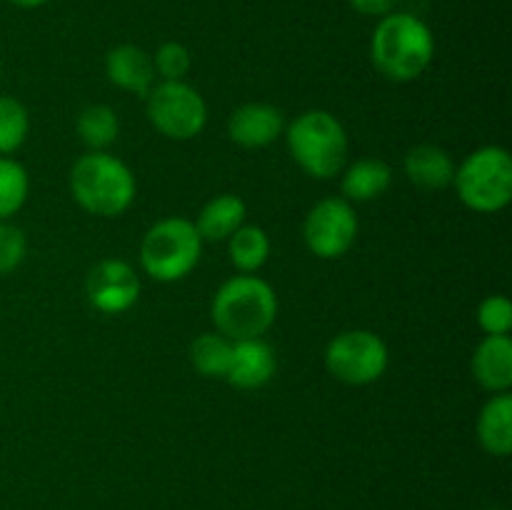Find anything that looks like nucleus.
Segmentation results:
<instances>
[{
  "label": "nucleus",
  "mask_w": 512,
  "mask_h": 510,
  "mask_svg": "<svg viewBox=\"0 0 512 510\" xmlns=\"http://www.w3.org/2000/svg\"><path fill=\"white\" fill-rule=\"evenodd\" d=\"M435 58V35L423 18L393 10L378 20L370 40V60L385 80L410 83L430 68Z\"/></svg>",
  "instance_id": "obj_1"
},
{
  "label": "nucleus",
  "mask_w": 512,
  "mask_h": 510,
  "mask_svg": "<svg viewBox=\"0 0 512 510\" xmlns=\"http://www.w3.org/2000/svg\"><path fill=\"white\" fill-rule=\"evenodd\" d=\"M210 315L218 333L228 340L263 338L278 318V295L255 273L233 275L213 295Z\"/></svg>",
  "instance_id": "obj_2"
},
{
  "label": "nucleus",
  "mask_w": 512,
  "mask_h": 510,
  "mask_svg": "<svg viewBox=\"0 0 512 510\" xmlns=\"http://www.w3.org/2000/svg\"><path fill=\"white\" fill-rule=\"evenodd\" d=\"M135 175L128 165L105 150H90L70 170L75 203L98 218H118L135 200Z\"/></svg>",
  "instance_id": "obj_3"
},
{
  "label": "nucleus",
  "mask_w": 512,
  "mask_h": 510,
  "mask_svg": "<svg viewBox=\"0 0 512 510\" xmlns=\"http://www.w3.org/2000/svg\"><path fill=\"white\" fill-rule=\"evenodd\" d=\"M285 140L300 170L318 180H330L348 165L350 140L343 123L328 110H305L285 125Z\"/></svg>",
  "instance_id": "obj_4"
},
{
  "label": "nucleus",
  "mask_w": 512,
  "mask_h": 510,
  "mask_svg": "<svg viewBox=\"0 0 512 510\" xmlns=\"http://www.w3.org/2000/svg\"><path fill=\"white\" fill-rule=\"evenodd\" d=\"M203 238L193 220L170 215L158 220L140 243V265L158 283L188 278L200 263Z\"/></svg>",
  "instance_id": "obj_5"
},
{
  "label": "nucleus",
  "mask_w": 512,
  "mask_h": 510,
  "mask_svg": "<svg viewBox=\"0 0 512 510\" xmlns=\"http://www.w3.org/2000/svg\"><path fill=\"white\" fill-rule=\"evenodd\" d=\"M458 198L475 213H498L512 200V158L500 145L473 150L453 178Z\"/></svg>",
  "instance_id": "obj_6"
},
{
  "label": "nucleus",
  "mask_w": 512,
  "mask_h": 510,
  "mask_svg": "<svg viewBox=\"0 0 512 510\" xmlns=\"http://www.w3.org/2000/svg\"><path fill=\"white\" fill-rule=\"evenodd\" d=\"M145 113L153 128L170 140H193L208 123L203 95L185 80H160L145 95Z\"/></svg>",
  "instance_id": "obj_7"
},
{
  "label": "nucleus",
  "mask_w": 512,
  "mask_h": 510,
  "mask_svg": "<svg viewBox=\"0 0 512 510\" xmlns=\"http://www.w3.org/2000/svg\"><path fill=\"white\" fill-rule=\"evenodd\" d=\"M388 345L373 330L353 328L335 335L325 348V368L345 385H370L388 370Z\"/></svg>",
  "instance_id": "obj_8"
},
{
  "label": "nucleus",
  "mask_w": 512,
  "mask_h": 510,
  "mask_svg": "<svg viewBox=\"0 0 512 510\" xmlns=\"http://www.w3.org/2000/svg\"><path fill=\"white\" fill-rule=\"evenodd\" d=\"M358 238V215L345 198H325L310 208L303 223V240L320 260L343 258Z\"/></svg>",
  "instance_id": "obj_9"
},
{
  "label": "nucleus",
  "mask_w": 512,
  "mask_h": 510,
  "mask_svg": "<svg viewBox=\"0 0 512 510\" xmlns=\"http://www.w3.org/2000/svg\"><path fill=\"white\" fill-rule=\"evenodd\" d=\"M85 295L100 313H125L138 303L140 278L125 260L105 258L90 268L88 278H85Z\"/></svg>",
  "instance_id": "obj_10"
},
{
  "label": "nucleus",
  "mask_w": 512,
  "mask_h": 510,
  "mask_svg": "<svg viewBox=\"0 0 512 510\" xmlns=\"http://www.w3.org/2000/svg\"><path fill=\"white\" fill-rule=\"evenodd\" d=\"M285 133L283 110L270 103H245L228 118V135L240 148H265Z\"/></svg>",
  "instance_id": "obj_11"
},
{
  "label": "nucleus",
  "mask_w": 512,
  "mask_h": 510,
  "mask_svg": "<svg viewBox=\"0 0 512 510\" xmlns=\"http://www.w3.org/2000/svg\"><path fill=\"white\" fill-rule=\"evenodd\" d=\"M278 370L275 350L263 338L233 340V355L225 380L240 390H258L273 380Z\"/></svg>",
  "instance_id": "obj_12"
},
{
  "label": "nucleus",
  "mask_w": 512,
  "mask_h": 510,
  "mask_svg": "<svg viewBox=\"0 0 512 510\" xmlns=\"http://www.w3.org/2000/svg\"><path fill=\"white\" fill-rule=\"evenodd\" d=\"M105 75H108L115 88L140 95V98L150 93L155 78H158L153 55L133 43L115 45L113 50H108V55H105Z\"/></svg>",
  "instance_id": "obj_13"
},
{
  "label": "nucleus",
  "mask_w": 512,
  "mask_h": 510,
  "mask_svg": "<svg viewBox=\"0 0 512 510\" xmlns=\"http://www.w3.org/2000/svg\"><path fill=\"white\" fill-rule=\"evenodd\" d=\"M473 378L488 393H508L512 385L510 335H485L473 353Z\"/></svg>",
  "instance_id": "obj_14"
},
{
  "label": "nucleus",
  "mask_w": 512,
  "mask_h": 510,
  "mask_svg": "<svg viewBox=\"0 0 512 510\" xmlns=\"http://www.w3.org/2000/svg\"><path fill=\"white\" fill-rule=\"evenodd\" d=\"M405 175L413 185L423 190H443L453 185L455 163L450 153L440 145L420 143L405 153Z\"/></svg>",
  "instance_id": "obj_15"
},
{
  "label": "nucleus",
  "mask_w": 512,
  "mask_h": 510,
  "mask_svg": "<svg viewBox=\"0 0 512 510\" xmlns=\"http://www.w3.org/2000/svg\"><path fill=\"white\" fill-rule=\"evenodd\" d=\"M340 190L348 203H368L388 193L393 185V170L380 158H360L355 163L345 165Z\"/></svg>",
  "instance_id": "obj_16"
},
{
  "label": "nucleus",
  "mask_w": 512,
  "mask_h": 510,
  "mask_svg": "<svg viewBox=\"0 0 512 510\" xmlns=\"http://www.w3.org/2000/svg\"><path fill=\"white\" fill-rule=\"evenodd\" d=\"M478 440L485 453L508 458L512 453V395L495 393L478 415Z\"/></svg>",
  "instance_id": "obj_17"
},
{
  "label": "nucleus",
  "mask_w": 512,
  "mask_h": 510,
  "mask_svg": "<svg viewBox=\"0 0 512 510\" xmlns=\"http://www.w3.org/2000/svg\"><path fill=\"white\" fill-rule=\"evenodd\" d=\"M245 215H248L245 200L240 195L223 193L203 205L198 220H195V228H198L203 243L205 240H210V243H223L240 225H245Z\"/></svg>",
  "instance_id": "obj_18"
},
{
  "label": "nucleus",
  "mask_w": 512,
  "mask_h": 510,
  "mask_svg": "<svg viewBox=\"0 0 512 510\" xmlns=\"http://www.w3.org/2000/svg\"><path fill=\"white\" fill-rule=\"evenodd\" d=\"M230 263L240 273H258L270 258V238L260 225H240L228 238Z\"/></svg>",
  "instance_id": "obj_19"
},
{
  "label": "nucleus",
  "mask_w": 512,
  "mask_h": 510,
  "mask_svg": "<svg viewBox=\"0 0 512 510\" xmlns=\"http://www.w3.org/2000/svg\"><path fill=\"white\" fill-rule=\"evenodd\" d=\"M75 130H78L80 140L90 150H105L118 140V113L110 105L103 103L88 105V108L80 110L78 120H75Z\"/></svg>",
  "instance_id": "obj_20"
},
{
  "label": "nucleus",
  "mask_w": 512,
  "mask_h": 510,
  "mask_svg": "<svg viewBox=\"0 0 512 510\" xmlns=\"http://www.w3.org/2000/svg\"><path fill=\"white\" fill-rule=\"evenodd\" d=\"M233 355V340L220 333H203L190 345V363L203 378H225Z\"/></svg>",
  "instance_id": "obj_21"
},
{
  "label": "nucleus",
  "mask_w": 512,
  "mask_h": 510,
  "mask_svg": "<svg viewBox=\"0 0 512 510\" xmlns=\"http://www.w3.org/2000/svg\"><path fill=\"white\" fill-rule=\"evenodd\" d=\"M30 193L28 170L10 155H0V220H10Z\"/></svg>",
  "instance_id": "obj_22"
},
{
  "label": "nucleus",
  "mask_w": 512,
  "mask_h": 510,
  "mask_svg": "<svg viewBox=\"0 0 512 510\" xmlns=\"http://www.w3.org/2000/svg\"><path fill=\"white\" fill-rule=\"evenodd\" d=\"M30 133L28 108L13 95H0V155L23 148Z\"/></svg>",
  "instance_id": "obj_23"
},
{
  "label": "nucleus",
  "mask_w": 512,
  "mask_h": 510,
  "mask_svg": "<svg viewBox=\"0 0 512 510\" xmlns=\"http://www.w3.org/2000/svg\"><path fill=\"white\" fill-rule=\"evenodd\" d=\"M155 75L163 80H185V75L193 68V55L178 40H168L160 45L153 55Z\"/></svg>",
  "instance_id": "obj_24"
},
{
  "label": "nucleus",
  "mask_w": 512,
  "mask_h": 510,
  "mask_svg": "<svg viewBox=\"0 0 512 510\" xmlns=\"http://www.w3.org/2000/svg\"><path fill=\"white\" fill-rule=\"evenodd\" d=\"M28 253V238L20 225L0 220V275H8L20 268Z\"/></svg>",
  "instance_id": "obj_25"
},
{
  "label": "nucleus",
  "mask_w": 512,
  "mask_h": 510,
  "mask_svg": "<svg viewBox=\"0 0 512 510\" xmlns=\"http://www.w3.org/2000/svg\"><path fill=\"white\" fill-rule=\"evenodd\" d=\"M478 325L485 335H508L512 330V303L505 295H488L478 305Z\"/></svg>",
  "instance_id": "obj_26"
},
{
  "label": "nucleus",
  "mask_w": 512,
  "mask_h": 510,
  "mask_svg": "<svg viewBox=\"0 0 512 510\" xmlns=\"http://www.w3.org/2000/svg\"><path fill=\"white\" fill-rule=\"evenodd\" d=\"M350 8L360 15H368V18H385L388 13H393L398 0H348Z\"/></svg>",
  "instance_id": "obj_27"
},
{
  "label": "nucleus",
  "mask_w": 512,
  "mask_h": 510,
  "mask_svg": "<svg viewBox=\"0 0 512 510\" xmlns=\"http://www.w3.org/2000/svg\"><path fill=\"white\" fill-rule=\"evenodd\" d=\"M10 5H15V8H23V10H33V8H40V5H45L48 0H8Z\"/></svg>",
  "instance_id": "obj_28"
},
{
  "label": "nucleus",
  "mask_w": 512,
  "mask_h": 510,
  "mask_svg": "<svg viewBox=\"0 0 512 510\" xmlns=\"http://www.w3.org/2000/svg\"><path fill=\"white\" fill-rule=\"evenodd\" d=\"M0 75H3V65H0Z\"/></svg>",
  "instance_id": "obj_29"
},
{
  "label": "nucleus",
  "mask_w": 512,
  "mask_h": 510,
  "mask_svg": "<svg viewBox=\"0 0 512 510\" xmlns=\"http://www.w3.org/2000/svg\"><path fill=\"white\" fill-rule=\"evenodd\" d=\"M490 510H498V508H490Z\"/></svg>",
  "instance_id": "obj_30"
}]
</instances>
